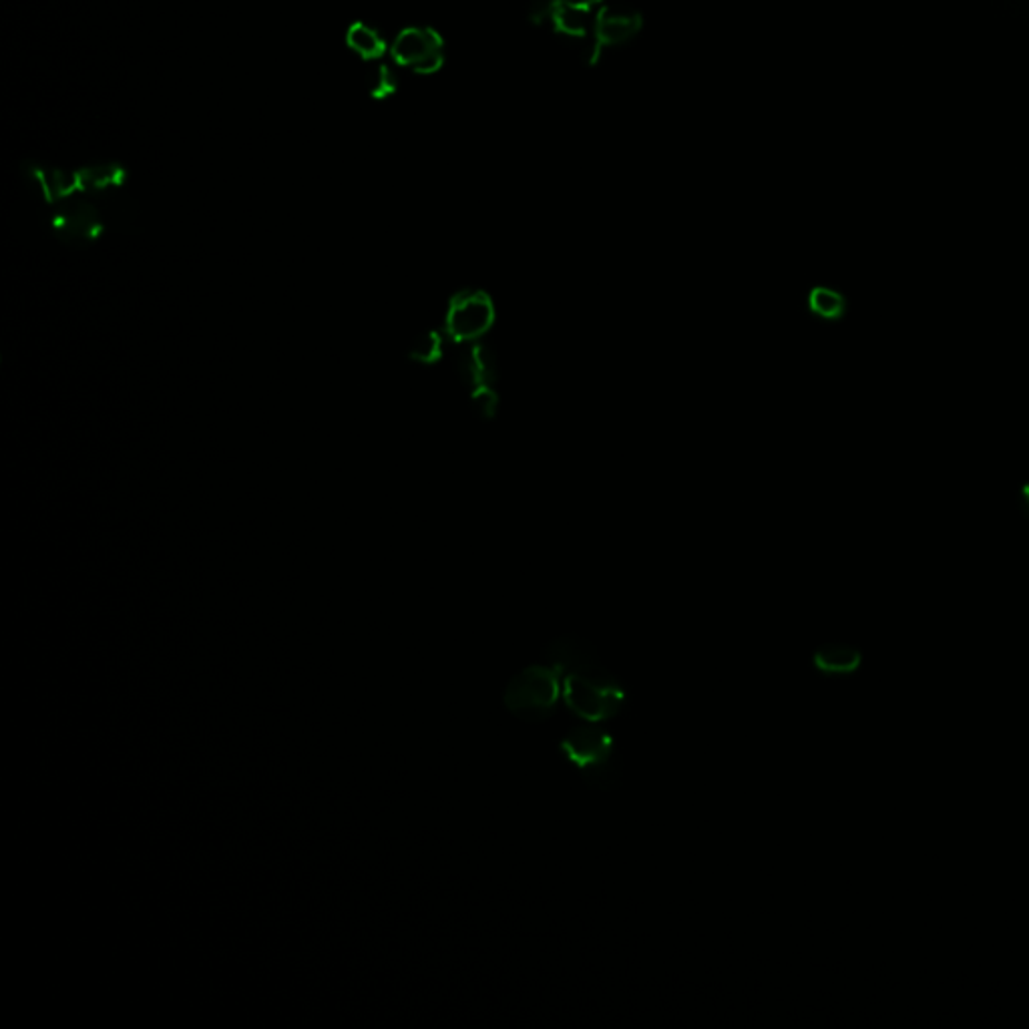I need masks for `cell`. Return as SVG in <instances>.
I'll list each match as a JSON object with an SVG mask.
<instances>
[{
    "label": "cell",
    "instance_id": "obj_1",
    "mask_svg": "<svg viewBox=\"0 0 1029 1029\" xmlns=\"http://www.w3.org/2000/svg\"><path fill=\"white\" fill-rule=\"evenodd\" d=\"M567 762L576 766L587 784L596 788H616L619 783V761L616 742L599 722H584L567 732L559 744Z\"/></svg>",
    "mask_w": 1029,
    "mask_h": 1029
},
{
    "label": "cell",
    "instance_id": "obj_2",
    "mask_svg": "<svg viewBox=\"0 0 1029 1029\" xmlns=\"http://www.w3.org/2000/svg\"><path fill=\"white\" fill-rule=\"evenodd\" d=\"M561 698V679L549 664H533L509 679L504 688V708L526 722L549 718Z\"/></svg>",
    "mask_w": 1029,
    "mask_h": 1029
},
{
    "label": "cell",
    "instance_id": "obj_3",
    "mask_svg": "<svg viewBox=\"0 0 1029 1029\" xmlns=\"http://www.w3.org/2000/svg\"><path fill=\"white\" fill-rule=\"evenodd\" d=\"M561 698L567 708L584 722H604L614 718L624 702L626 690L611 672L604 676H586V674H561Z\"/></svg>",
    "mask_w": 1029,
    "mask_h": 1029
},
{
    "label": "cell",
    "instance_id": "obj_4",
    "mask_svg": "<svg viewBox=\"0 0 1029 1029\" xmlns=\"http://www.w3.org/2000/svg\"><path fill=\"white\" fill-rule=\"evenodd\" d=\"M49 229L65 246H87L104 234V212L89 194H75L52 206Z\"/></svg>",
    "mask_w": 1029,
    "mask_h": 1029
},
{
    "label": "cell",
    "instance_id": "obj_5",
    "mask_svg": "<svg viewBox=\"0 0 1029 1029\" xmlns=\"http://www.w3.org/2000/svg\"><path fill=\"white\" fill-rule=\"evenodd\" d=\"M644 27L641 12L631 4H604L591 21V41L587 45L584 62L596 67L606 49L634 41Z\"/></svg>",
    "mask_w": 1029,
    "mask_h": 1029
},
{
    "label": "cell",
    "instance_id": "obj_6",
    "mask_svg": "<svg viewBox=\"0 0 1029 1029\" xmlns=\"http://www.w3.org/2000/svg\"><path fill=\"white\" fill-rule=\"evenodd\" d=\"M391 55L401 67L431 75L443 67V37L431 27H409L392 42Z\"/></svg>",
    "mask_w": 1029,
    "mask_h": 1029
},
{
    "label": "cell",
    "instance_id": "obj_7",
    "mask_svg": "<svg viewBox=\"0 0 1029 1029\" xmlns=\"http://www.w3.org/2000/svg\"><path fill=\"white\" fill-rule=\"evenodd\" d=\"M493 322V304L484 294H463L453 300L447 329L454 339L471 340L481 336Z\"/></svg>",
    "mask_w": 1029,
    "mask_h": 1029
},
{
    "label": "cell",
    "instance_id": "obj_8",
    "mask_svg": "<svg viewBox=\"0 0 1029 1029\" xmlns=\"http://www.w3.org/2000/svg\"><path fill=\"white\" fill-rule=\"evenodd\" d=\"M22 174L49 206H55L62 199L79 194L77 171H67L61 167L41 164V161H27L22 164Z\"/></svg>",
    "mask_w": 1029,
    "mask_h": 1029
},
{
    "label": "cell",
    "instance_id": "obj_9",
    "mask_svg": "<svg viewBox=\"0 0 1029 1029\" xmlns=\"http://www.w3.org/2000/svg\"><path fill=\"white\" fill-rule=\"evenodd\" d=\"M77 179H79V194L104 196L109 189L124 186L127 169L117 161L85 165L81 169H77Z\"/></svg>",
    "mask_w": 1029,
    "mask_h": 1029
},
{
    "label": "cell",
    "instance_id": "obj_10",
    "mask_svg": "<svg viewBox=\"0 0 1029 1029\" xmlns=\"http://www.w3.org/2000/svg\"><path fill=\"white\" fill-rule=\"evenodd\" d=\"M813 664L823 676H851L861 668L863 656L849 644H826L814 651Z\"/></svg>",
    "mask_w": 1029,
    "mask_h": 1029
},
{
    "label": "cell",
    "instance_id": "obj_11",
    "mask_svg": "<svg viewBox=\"0 0 1029 1029\" xmlns=\"http://www.w3.org/2000/svg\"><path fill=\"white\" fill-rule=\"evenodd\" d=\"M808 310L813 312L816 318L826 320V322H836L844 318L849 302L844 298L841 290L831 288V286H814L808 292Z\"/></svg>",
    "mask_w": 1029,
    "mask_h": 1029
},
{
    "label": "cell",
    "instance_id": "obj_12",
    "mask_svg": "<svg viewBox=\"0 0 1029 1029\" xmlns=\"http://www.w3.org/2000/svg\"><path fill=\"white\" fill-rule=\"evenodd\" d=\"M549 24L553 27L556 35L567 37V39H587V32H591V22H589V11H581L576 7H567L557 0L556 11L549 17Z\"/></svg>",
    "mask_w": 1029,
    "mask_h": 1029
},
{
    "label": "cell",
    "instance_id": "obj_13",
    "mask_svg": "<svg viewBox=\"0 0 1029 1029\" xmlns=\"http://www.w3.org/2000/svg\"><path fill=\"white\" fill-rule=\"evenodd\" d=\"M346 42L352 51L361 55L364 61H376L386 52V41L381 32L364 22H354L346 32Z\"/></svg>",
    "mask_w": 1029,
    "mask_h": 1029
},
{
    "label": "cell",
    "instance_id": "obj_14",
    "mask_svg": "<svg viewBox=\"0 0 1029 1029\" xmlns=\"http://www.w3.org/2000/svg\"><path fill=\"white\" fill-rule=\"evenodd\" d=\"M394 91H396V75L392 72L391 67L379 65L376 69H372L371 77H369V94H371V97L386 99Z\"/></svg>",
    "mask_w": 1029,
    "mask_h": 1029
},
{
    "label": "cell",
    "instance_id": "obj_15",
    "mask_svg": "<svg viewBox=\"0 0 1029 1029\" xmlns=\"http://www.w3.org/2000/svg\"><path fill=\"white\" fill-rule=\"evenodd\" d=\"M439 352H441L439 336L433 332H429V334H424L412 344L411 359L419 362H433L439 356Z\"/></svg>",
    "mask_w": 1029,
    "mask_h": 1029
},
{
    "label": "cell",
    "instance_id": "obj_16",
    "mask_svg": "<svg viewBox=\"0 0 1029 1029\" xmlns=\"http://www.w3.org/2000/svg\"><path fill=\"white\" fill-rule=\"evenodd\" d=\"M557 0H531L529 4V21L533 24H546L549 22V17L556 11Z\"/></svg>",
    "mask_w": 1029,
    "mask_h": 1029
},
{
    "label": "cell",
    "instance_id": "obj_17",
    "mask_svg": "<svg viewBox=\"0 0 1029 1029\" xmlns=\"http://www.w3.org/2000/svg\"><path fill=\"white\" fill-rule=\"evenodd\" d=\"M561 4H567V7H576V9H581V11H589L596 7V4H601L604 0H559Z\"/></svg>",
    "mask_w": 1029,
    "mask_h": 1029
},
{
    "label": "cell",
    "instance_id": "obj_18",
    "mask_svg": "<svg viewBox=\"0 0 1029 1029\" xmlns=\"http://www.w3.org/2000/svg\"><path fill=\"white\" fill-rule=\"evenodd\" d=\"M1019 511L1029 521V483L1023 484L1019 491Z\"/></svg>",
    "mask_w": 1029,
    "mask_h": 1029
}]
</instances>
